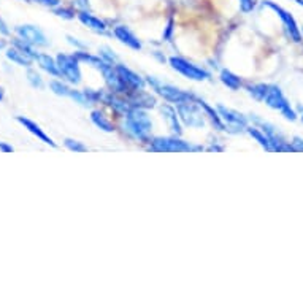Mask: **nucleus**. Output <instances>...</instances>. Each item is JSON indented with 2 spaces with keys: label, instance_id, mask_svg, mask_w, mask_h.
I'll use <instances>...</instances> for the list:
<instances>
[{
  "label": "nucleus",
  "instance_id": "nucleus-21",
  "mask_svg": "<svg viewBox=\"0 0 303 303\" xmlns=\"http://www.w3.org/2000/svg\"><path fill=\"white\" fill-rule=\"evenodd\" d=\"M13 43H15V46H16V48H19L21 51H24L26 54H29L30 57H33L35 60H37V57H39V54H40V53H35V50H33V45H30V43H27V42H24L22 39H16Z\"/></svg>",
  "mask_w": 303,
  "mask_h": 303
},
{
  "label": "nucleus",
  "instance_id": "nucleus-4",
  "mask_svg": "<svg viewBox=\"0 0 303 303\" xmlns=\"http://www.w3.org/2000/svg\"><path fill=\"white\" fill-rule=\"evenodd\" d=\"M176 111H178V116L179 119L183 121V123L189 127H202L203 126V116H205V111L202 113V106L199 103V99L197 100H187V102H183V103H178L176 105Z\"/></svg>",
  "mask_w": 303,
  "mask_h": 303
},
{
  "label": "nucleus",
  "instance_id": "nucleus-28",
  "mask_svg": "<svg viewBox=\"0 0 303 303\" xmlns=\"http://www.w3.org/2000/svg\"><path fill=\"white\" fill-rule=\"evenodd\" d=\"M54 13L57 15V16H60V18H65V19H71L75 16V13L71 10H67V8H54Z\"/></svg>",
  "mask_w": 303,
  "mask_h": 303
},
{
  "label": "nucleus",
  "instance_id": "nucleus-32",
  "mask_svg": "<svg viewBox=\"0 0 303 303\" xmlns=\"http://www.w3.org/2000/svg\"><path fill=\"white\" fill-rule=\"evenodd\" d=\"M0 100H4V89L0 86Z\"/></svg>",
  "mask_w": 303,
  "mask_h": 303
},
{
  "label": "nucleus",
  "instance_id": "nucleus-8",
  "mask_svg": "<svg viewBox=\"0 0 303 303\" xmlns=\"http://www.w3.org/2000/svg\"><path fill=\"white\" fill-rule=\"evenodd\" d=\"M217 113H219L222 123L225 124V130L232 132V133H238V132H243L248 127V119L235 111V110H230V108H225L222 105H217Z\"/></svg>",
  "mask_w": 303,
  "mask_h": 303
},
{
  "label": "nucleus",
  "instance_id": "nucleus-27",
  "mask_svg": "<svg viewBox=\"0 0 303 303\" xmlns=\"http://www.w3.org/2000/svg\"><path fill=\"white\" fill-rule=\"evenodd\" d=\"M254 7H256V2H254V0H240V8L243 13H251Z\"/></svg>",
  "mask_w": 303,
  "mask_h": 303
},
{
  "label": "nucleus",
  "instance_id": "nucleus-19",
  "mask_svg": "<svg viewBox=\"0 0 303 303\" xmlns=\"http://www.w3.org/2000/svg\"><path fill=\"white\" fill-rule=\"evenodd\" d=\"M221 81L232 91H237V89L241 88V80L235 73H232L230 70H227V68H224L221 71Z\"/></svg>",
  "mask_w": 303,
  "mask_h": 303
},
{
  "label": "nucleus",
  "instance_id": "nucleus-29",
  "mask_svg": "<svg viewBox=\"0 0 303 303\" xmlns=\"http://www.w3.org/2000/svg\"><path fill=\"white\" fill-rule=\"evenodd\" d=\"M33 2H39V4H42V5H45V7L56 8V7H59L60 0H33Z\"/></svg>",
  "mask_w": 303,
  "mask_h": 303
},
{
  "label": "nucleus",
  "instance_id": "nucleus-2",
  "mask_svg": "<svg viewBox=\"0 0 303 303\" xmlns=\"http://www.w3.org/2000/svg\"><path fill=\"white\" fill-rule=\"evenodd\" d=\"M148 84L149 86L159 94L162 95L164 99L167 102H170V103H183V102H187V100H197L199 97H196L194 94L191 92H186L183 89H179L176 86H173V84H168V83H164V81H159L157 78L154 77H148Z\"/></svg>",
  "mask_w": 303,
  "mask_h": 303
},
{
  "label": "nucleus",
  "instance_id": "nucleus-3",
  "mask_svg": "<svg viewBox=\"0 0 303 303\" xmlns=\"http://www.w3.org/2000/svg\"><path fill=\"white\" fill-rule=\"evenodd\" d=\"M202 146H194L189 141H184L178 137H157L151 140L149 151L157 153H192L202 151Z\"/></svg>",
  "mask_w": 303,
  "mask_h": 303
},
{
  "label": "nucleus",
  "instance_id": "nucleus-16",
  "mask_svg": "<svg viewBox=\"0 0 303 303\" xmlns=\"http://www.w3.org/2000/svg\"><path fill=\"white\" fill-rule=\"evenodd\" d=\"M7 57L11 60V62H15L21 67H30L32 62H33V57H30L29 54H26L24 51H21L19 48H10V50L7 51Z\"/></svg>",
  "mask_w": 303,
  "mask_h": 303
},
{
  "label": "nucleus",
  "instance_id": "nucleus-17",
  "mask_svg": "<svg viewBox=\"0 0 303 303\" xmlns=\"http://www.w3.org/2000/svg\"><path fill=\"white\" fill-rule=\"evenodd\" d=\"M37 60H39V64L42 65V68L46 70L48 73H51L54 77H62V73H60V70H59V65H57V60H54L51 56L39 54Z\"/></svg>",
  "mask_w": 303,
  "mask_h": 303
},
{
  "label": "nucleus",
  "instance_id": "nucleus-34",
  "mask_svg": "<svg viewBox=\"0 0 303 303\" xmlns=\"http://www.w3.org/2000/svg\"><path fill=\"white\" fill-rule=\"evenodd\" d=\"M297 4H298V5H303V0H297Z\"/></svg>",
  "mask_w": 303,
  "mask_h": 303
},
{
  "label": "nucleus",
  "instance_id": "nucleus-18",
  "mask_svg": "<svg viewBox=\"0 0 303 303\" xmlns=\"http://www.w3.org/2000/svg\"><path fill=\"white\" fill-rule=\"evenodd\" d=\"M246 132L249 133V135H251L254 140H257L259 144H262V146H263L267 151H273V144H272L270 138L265 135V132H263V130L260 132V130L256 129V127H246Z\"/></svg>",
  "mask_w": 303,
  "mask_h": 303
},
{
  "label": "nucleus",
  "instance_id": "nucleus-14",
  "mask_svg": "<svg viewBox=\"0 0 303 303\" xmlns=\"http://www.w3.org/2000/svg\"><path fill=\"white\" fill-rule=\"evenodd\" d=\"M78 19L84 24V26H88L89 29H92L95 32H102V33L106 32V24L102 19L95 18L91 13H88V11H80V13H78Z\"/></svg>",
  "mask_w": 303,
  "mask_h": 303
},
{
  "label": "nucleus",
  "instance_id": "nucleus-33",
  "mask_svg": "<svg viewBox=\"0 0 303 303\" xmlns=\"http://www.w3.org/2000/svg\"><path fill=\"white\" fill-rule=\"evenodd\" d=\"M4 46H5V43H4V42H0V50H2Z\"/></svg>",
  "mask_w": 303,
  "mask_h": 303
},
{
  "label": "nucleus",
  "instance_id": "nucleus-5",
  "mask_svg": "<svg viewBox=\"0 0 303 303\" xmlns=\"http://www.w3.org/2000/svg\"><path fill=\"white\" fill-rule=\"evenodd\" d=\"M263 102L275 108V110L281 111L286 118L289 119H295V115L294 111L290 110V105L287 103L286 97L283 95L281 89L278 86H273V84H267V91H265V95H263Z\"/></svg>",
  "mask_w": 303,
  "mask_h": 303
},
{
  "label": "nucleus",
  "instance_id": "nucleus-25",
  "mask_svg": "<svg viewBox=\"0 0 303 303\" xmlns=\"http://www.w3.org/2000/svg\"><path fill=\"white\" fill-rule=\"evenodd\" d=\"M27 78H29V83L32 84L33 88H39V89L43 88V80H42V77L37 73V71L29 70V71H27Z\"/></svg>",
  "mask_w": 303,
  "mask_h": 303
},
{
  "label": "nucleus",
  "instance_id": "nucleus-20",
  "mask_svg": "<svg viewBox=\"0 0 303 303\" xmlns=\"http://www.w3.org/2000/svg\"><path fill=\"white\" fill-rule=\"evenodd\" d=\"M91 121L92 123L99 127V129H102V130H105V132H113L115 130V126L108 121L100 111H92L91 113Z\"/></svg>",
  "mask_w": 303,
  "mask_h": 303
},
{
  "label": "nucleus",
  "instance_id": "nucleus-30",
  "mask_svg": "<svg viewBox=\"0 0 303 303\" xmlns=\"http://www.w3.org/2000/svg\"><path fill=\"white\" fill-rule=\"evenodd\" d=\"M0 151H4V153H13L15 148L11 146V144H7L4 141H0Z\"/></svg>",
  "mask_w": 303,
  "mask_h": 303
},
{
  "label": "nucleus",
  "instance_id": "nucleus-10",
  "mask_svg": "<svg viewBox=\"0 0 303 303\" xmlns=\"http://www.w3.org/2000/svg\"><path fill=\"white\" fill-rule=\"evenodd\" d=\"M115 68L118 71L121 81H123L126 84V88L129 89V92L138 91V89H144V84H146V81H144L140 75H137L135 71H132L130 68H127L123 64H116Z\"/></svg>",
  "mask_w": 303,
  "mask_h": 303
},
{
  "label": "nucleus",
  "instance_id": "nucleus-12",
  "mask_svg": "<svg viewBox=\"0 0 303 303\" xmlns=\"http://www.w3.org/2000/svg\"><path fill=\"white\" fill-rule=\"evenodd\" d=\"M16 121L19 124H22L24 127H26L30 133H33L35 137H37L39 140H42L43 143H46V144H50V146H53V148H56L57 144L53 141V138L51 137H48L46 133L42 130V127L37 124V123H33V121H30V119H27V118H22V116H18L16 118Z\"/></svg>",
  "mask_w": 303,
  "mask_h": 303
},
{
  "label": "nucleus",
  "instance_id": "nucleus-31",
  "mask_svg": "<svg viewBox=\"0 0 303 303\" xmlns=\"http://www.w3.org/2000/svg\"><path fill=\"white\" fill-rule=\"evenodd\" d=\"M0 33H2V35H8V33H10L8 27H7V24H5L2 19H0Z\"/></svg>",
  "mask_w": 303,
  "mask_h": 303
},
{
  "label": "nucleus",
  "instance_id": "nucleus-11",
  "mask_svg": "<svg viewBox=\"0 0 303 303\" xmlns=\"http://www.w3.org/2000/svg\"><path fill=\"white\" fill-rule=\"evenodd\" d=\"M16 33L19 35V39H22L24 42H27L33 46H48V39L45 37V33L35 26H18L16 27Z\"/></svg>",
  "mask_w": 303,
  "mask_h": 303
},
{
  "label": "nucleus",
  "instance_id": "nucleus-22",
  "mask_svg": "<svg viewBox=\"0 0 303 303\" xmlns=\"http://www.w3.org/2000/svg\"><path fill=\"white\" fill-rule=\"evenodd\" d=\"M50 88L53 89L54 94L64 95V97H70V92H71V89L67 86V84H64L62 81H57V80H54V81L50 83Z\"/></svg>",
  "mask_w": 303,
  "mask_h": 303
},
{
  "label": "nucleus",
  "instance_id": "nucleus-24",
  "mask_svg": "<svg viewBox=\"0 0 303 303\" xmlns=\"http://www.w3.org/2000/svg\"><path fill=\"white\" fill-rule=\"evenodd\" d=\"M65 146L70 149V151H75V153H86L88 151V146H84V144L78 140H71V138H67L64 141Z\"/></svg>",
  "mask_w": 303,
  "mask_h": 303
},
{
  "label": "nucleus",
  "instance_id": "nucleus-7",
  "mask_svg": "<svg viewBox=\"0 0 303 303\" xmlns=\"http://www.w3.org/2000/svg\"><path fill=\"white\" fill-rule=\"evenodd\" d=\"M60 73L67 78L70 83L78 84L81 81V70H80V60L73 54H57L56 57Z\"/></svg>",
  "mask_w": 303,
  "mask_h": 303
},
{
  "label": "nucleus",
  "instance_id": "nucleus-26",
  "mask_svg": "<svg viewBox=\"0 0 303 303\" xmlns=\"http://www.w3.org/2000/svg\"><path fill=\"white\" fill-rule=\"evenodd\" d=\"M100 57H102L103 60H106V62L113 64V65H116V62H118V57L113 54V51L110 50V48H106V46L100 48Z\"/></svg>",
  "mask_w": 303,
  "mask_h": 303
},
{
  "label": "nucleus",
  "instance_id": "nucleus-1",
  "mask_svg": "<svg viewBox=\"0 0 303 303\" xmlns=\"http://www.w3.org/2000/svg\"><path fill=\"white\" fill-rule=\"evenodd\" d=\"M126 130L130 133L133 138L146 141L151 135V129L153 123L148 116V113L143 110V108L133 106L132 110L126 115Z\"/></svg>",
  "mask_w": 303,
  "mask_h": 303
},
{
  "label": "nucleus",
  "instance_id": "nucleus-13",
  "mask_svg": "<svg viewBox=\"0 0 303 303\" xmlns=\"http://www.w3.org/2000/svg\"><path fill=\"white\" fill-rule=\"evenodd\" d=\"M113 33H115V37H116L121 43H124L126 46L132 48V50H135V51L141 50V42H140L126 26H118V27H115Z\"/></svg>",
  "mask_w": 303,
  "mask_h": 303
},
{
  "label": "nucleus",
  "instance_id": "nucleus-15",
  "mask_svg": "<svg viewBox=\"0 0 303 303\" xmlns=\"http://www.w3.org/2000/svg\"><path fill=\"white\" fill-rule=\"evenodd\" d=\"M162 115H164V118L167 121L168 127H170V130L173 133H176V135H179V133H181V126H179V121H178L176 108H173L170 105H164L162 106Z\"/></svg>",
  "mask_w": 303,
  "mask_h": 303
},
{
  "label": "nucleus",
  "instance_id": "nucleus-23",
  "mask_svg": "<svg viewBox=\"0 0 303 303\" xmlns=\"http://www.w3.org/2000/svg\"><path fill=\"white\" fill-rule=\"evenodd\" d=\"M246 89L249 91V94L257 100H263V95L267 91V84H248Z\"/></svg>",
  "mask_w": 303,
  "mask_h": 303
},
{
  "label": "nucleus",
  "instance_id": "nucleus-6",
  "mask_svg": "<svg viewBox=\"0 0 303 303\" xmlns=\"http://www.w3.org/2000/svg\"><path fill=\"white\" fill-rule=\"evenodd\" d=\"M170 65L176 71H179L181 75H184L186 78H191V80H196V81H203V80H208L211 77L205 68L197 67L196 64H192V62H189V60H186L184 57H179V56L170 57Z\"/></svg>",
  "mask_w": 303,
  "mask_h": 303
},
{
  "label": "nucleus",
  "instance_id": "nucleus-9",
  "mask_svg": "<svg viewBox=\"0 0 303 303\" xmlns=\"http://www.w3.org/2000/svg\"><path fill=\"white\" fill-rule=\"evenodd\" d=\"M263 5H267L269 8H272L275 13L281 18V21H283V24H284V27H286V30H287V33L290 35V39H292L294 42H300L301 40V35H300V30H298V27H297V22H295V19L290 16V13H287V11L284 10V8H281L280 5H276V4H273V2H270V0H267V2H263Z\"/></svg>",
  "mask_w": 303,
  "mask_h": 303
}]
</instances>
